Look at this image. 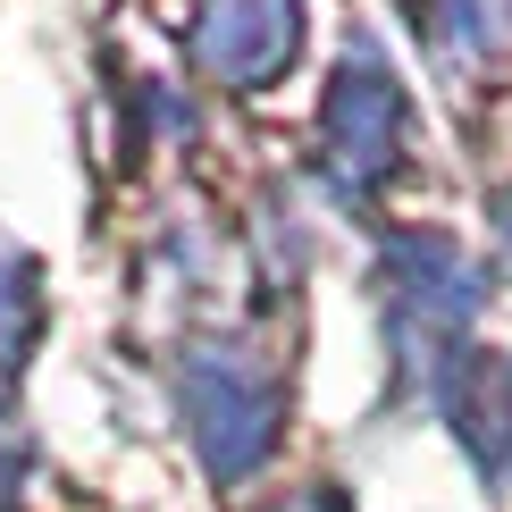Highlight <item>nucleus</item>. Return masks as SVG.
Here are the masks:
<instances>
[{
  "instance_id": "1",
  "label": "nucleus",
  "mask_w": 512,
  "mask_h": 512,
  "mask_svg": "<svg viewBox=\"0 0 512 512\" xmlns=\"http://www.w3.org/2000/svg\"><path fill=\"white\" fill-rule=\"evenodd\" d=\"M185 403H194V429H202V462L219 479L252 471L277 445V387H269V370H252L236 353H202L185 370Z\"/></svg>"
},
{
  "instance_id": "2",
  "label": "nucleus",
  "mask_w": 512,
  "mask_h": 512,
  "mask_svg": "<svg viewBox=\"0 0 512 512\" xmlns=\"http://www.w3.org/2000/svg\"><path fill=\"white\" fill-rule=\"evenodd\" d=\"M395 143H403V93H395V76L378 68L370 51H353L345 68H336V93H328L336 177H345L353 194H370V185L395 168Z\"/></svg>"
},
{
  "instance_id": "3",
  "label": "nucleus",
  "mask_w": 512,
  "mask_h": 512,
  "mask_svg": "<svg viewBox=\"0 0 512 512\" xmlns=\"http://www.w3.org/2000/svg\"><path fill=\"white\" fill-rule=\"evenodd\" d=\"M303 0H210L202 9V68L219 84H269L277 68L294 59V34H303Z\"/></svg>"
},
{
  "instance_id": "4",
  "label": "nucleus",
  "mask_w": 512,
  "mask_h": 512,
  "mask_svg": "<svg viewBox=\"0 0 512 512\" xmlns=\"http://www.w3.org/2000/svg\"><path fill=\"white\" fill-rule=\"evenodd\" d=\"M26 328H34L26 261H17V252H0V361H17V345H26Z\"/></svg>"
},
{
  "instance_id": "5",
  "label": "nucleus",
  "mask_w": 512,
  "mask_h": 512,
  "mask_svg": "<svg viewBox=\"0 0 512 512\" xmlns=\"http://www.w3.org/2000/svg\"><path fill=\"white\" fill-rule=\"evenodd\" d=\"M286 512H345V496H336V487H303Z\"/></svg>"
},
{
  "instance_id": "6",
  "label": "nucleus",
  "mask_w": 512,
  "mask_h": 512,
  "mask_svg": "<svg viewBox=\"0 0 512 512\" xmlns=\"http://www.w3.org/2000/svg\"><path fill=\"white\" fill-rule=\"evenodd\" d=\"M496 227H504V252H512V194L496 202Z\"/></svg>"
}]
</instances>
